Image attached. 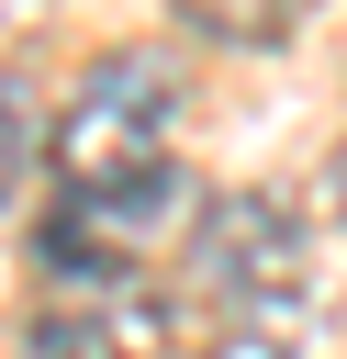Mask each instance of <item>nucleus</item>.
<instances>
[{
  "mask_svg": "<svg viewBox=\"0 0 347 359\" xmlns=\"http://www.w3.org/2000/svg\"><path fill=\"white\" fill-rule=\"evenodd\" d=\"M179 101H190V79H179L168 45L101 56V67L67 90V112H56V180H67V191L157 180V168H168V135H179Z\"/></svg>",
  "mask_w": 347,
  "mask_h": 359,
  "instance_id": "obj_1",
  "label": "nucleus"
},
{
  "mask_svg": "<svg viewBox=\"0 0 347 359\" xmlns=\"http://www.w3.org/2000/svg\"><path fill=\"white\" fill-rule=\"evenodd\" d=\"M179 292L213 325H291L302 303V213L280 191H213L179 236Z\"/></svg>",
  "mask_w": 347,
  "mask_h": 359,
  "instance_id": "obj_2",
  "label": "nucleus"
},
{
  "mask_svg": "<svg viewBox=\"0 0 347 359\" xmlns=\"http://www.w3.org/2000/svg\"><path fill=\"white\" fill-rule=\"evenodd\" d=\"M190 213H201V191H190L179 168L123 180V191H56L34 258H45L56 292H112V280H146V269L190 236Z\"/></svg>",
  "mask_w": 347,
  "mask_h": 359,
  "instance_id": "obj_3",
  "label": "nucleus"
},
{
  "mask_svg": "<svg viewBox=\"0 0 347 359\" xmlns=\"http://www.w3.org/2000/svg\"><path fill=\"white\" fill-rule=\"evenodd\" d=\"M179 303L157 280H112V292H45V314L22 325V359H168Z\"/></svg>",
  "mask_w": 347,
  "mask_h": 359,
  "instance_id": "obj_4",
  "label": "nucleus"
},
{
  "mask_svg": "<svg viewBox=\"0 0 347 359\" xmlns=\"http://www.w3.org/2000/svg\"><path fill=\"white\" fill-rule=\"evenodd\" d=\"M190 34H213V45H280L291 22H302V0H168Z\"/></svg>",
  "mask_w": 347,
  "mask_h": 359,
  "instance_id": "obj_5",
  "label": "nucleus"
},
{
  "mask_svg": "<svg viewBox=\"0 0 347 359\" xmlns=\"http://www.w3.org/2000/svg\"><path fill=\"white\" fill-rule=\"evenodd\" d=\"M22 168H34V90H22V79H0V213H11Z\"/></svg>",
  "mask_w": 347,
  "mask_h": 359,
  "instance_id": "obj_6",
  "label": "nucleus"
},
{
  "mask_svg": "<svg viewBox=\"0 0 347 359\" xmlns=\"http://www.w3.org/2000/svg\"><path fill=\"white\" fill-rule=\"evenodd\" d=\"M168 359H291V325H201V337L168 348Z\"/></svg>",
  "mask_w": 347,
  "mask_h": 359,
  "instance_id": "obj_7",
  "label": "nucleus"
},
{
  "mask_svg": "<svg viewBox=\"0 0 347 359\" xmlns=\"http://www.w3.org/2000/svg\"><path fill=\"white\" fill-rule=\"evenodd\" d=\"M325 191H336V202H347V135H336V157H325Z\"/></svg>",
  "mask_w": 347,
  "mask_h": 359,
  "instance_id": "obj_8",
  "label": "nucleus"
}]
</instances>
